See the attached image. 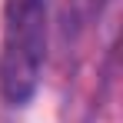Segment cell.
Returning a JSON list of instances; mask_svg holds the SVG:
<instances>
[{"instance_id": "obj_1", "label": "cell", "mask_w": 123, "mask_h": 123, "mask_svg": "<svg viewBox=\"0 0 123 123\" xmlns=\"http://www.w3.org/2000/svg\"><path fill=\"white\" fill-rule=\"evenodd\" d=\"M47 57V3L3 0V40H0V93L7 103H27L40 83Z\"/></svg>"}]
</instances>
